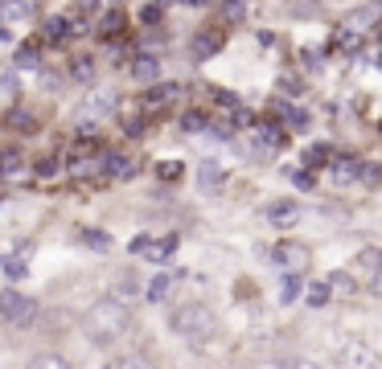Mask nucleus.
Masks as SVG:
<instances>
[{"label": "nucleus", "instance_id": "38", "mask_svg": "<svg viewBox=\"0 0 382 369\" xmlns=\"http://www.w3.org/2000/svg\"><path fill=\"white\" fill-rule=\"evenodd\" d=\"M358 181H366V185H379V181H382L379 164H362V177H358Z\"/></svg>", "mask_w": 382, "mask_h": 369}, {"label": "nucleus", "instance_id": "18", "mask_svg": "<svg viewBox=\"0 0 382 369\" xmlns=\"http://www.w3.org/2000/svg\"><path fill=\"white\" fill-rule=\"evenodd\" d=\"M198 177H202V185H206L210 193H218V189H222V181H226V177H222V168H218L214 160H202V168H198Z\"/></svg>", "mask_w": 382, "mask_h": 369}, {"label": "nucleus", "instance_id": "24", "mask_svg": "<svg viewBox=\"0 0 382 369\" xmlns=\"http://www.w3.org/2000/svg\"><path fill=\"white\" fill-rule=\"evenodd\" d=\"M0 271H4L8 279H16V283L29 275V267H25V259H21V255H4V259H0Z\"/></svg>", "mask_w": 382, "mask_h": 369}, {"label": "nucleus", "instance_id": "21", "mask_svg": "<svg viewBox=\"0 0 382 369\" xmlns=\"http://www.w3.org/2000/svg\"><path fill=\"white\" fill-rule=\"evenodd\" d=\"M107 369H160L152 357H144V353H128V357H115Z\"/></svg>", "mask_w": 382, "mask_h": 369}, {"label": "nucleus", "instance_id": "15", "mask_svg": "<svg viewBox=\"0 0 382 369\" xmlns=\"http://www.w3.org/2000/svg\"><path fill=\"white\" fill-rule=\"evenodd\" d=\"M173 288H177V275H156L152 283H148V304H165L169 296H173Z\"/></svg>", "mask_w": 382, "mask_h": 369}, {"label": "nucleus", "instance_id": "23", "mask_svg": "<svg viewBox=\"0 0 382 369\" xmlns=\"http://www.w3.org/2000/svg\"><path fill=\"white\" fill-rule=\"evenodd\" d=\"M329 160H333V148H329V144H317V148L305 152V164H309V168H329Z\"/></svg>", "mask_w": 382, "mask_h": 369}, {"label": "nucleus", "instance_id": "11", "mask_svg": "<svg viewBox=\"0 0 382 369\" xmlns=\"http://www.w3.org/2000/svg\"><path fill=\"white\" fill-rule=\"evenodd\" d=\"M263 218L272 222V226H296V218H300V205H296V197H284V201H272L267 209H263Z\"/></svg>", "mask_w": 382, "mask_h": 369}, {"label": "nucleus", "instance_id": "39", "mask_svg": "<svg viewBox=\"0 0 382 369\" xmlns=\"http://www.w3.org/2000/svg\"><path fill=\"white\" fill-rule=\"evenodd\" d=\"M366 288H370V296H379V300H382V267L370 275V279H366Z\"/></svg>", "mask_w": 382, "mask_h": 369}, {"label": "nucleus", "instance_id": "29", "mask_svg": "<svg viewBox=\"0 0 382 369\" xmlns=\"http://www.w3.org/2000/svg\"><path fill=\"white\" fill-rule=\"evenodd\" d=\"M8 127H16V131H29V127H33V115H29L25 107H12V111H8Z\"/></svg>", "mask_w": 382, "mask_h": 369}, {"label": "nucleus", "instance_id": "7", "mask_svg": "<svg viewBox=\"0 0 382 369\" xmlns=\"http://www.w3.org/2000/svg\"><path fill=\"white\" fill-rule=\"evenodd\" d=\"M181 94V86L177 82H165V86H152L144 99H140V115H148V119H156V115H165L169 107H173V99Z\"/></svg>", "mask_w": 382, "mask_h": 369}, {"label": "nucleus", "instance_id": "16", "mask_svg": "<svg viewBox=\"0 0 382 369\" xmlns=\"http://www.w3.org/2000/svg\"><path fill=\"white\" fill-rule=\"evenodd\" d=\"M70 29H74V25H70L66 16H49V21H45V41H53V45H62L66 37H74Z\"/></svg>", "mask_w": 382, "mask_h": 369}, {"label": "nucleus", "instance_id": "26", "mask_svg": "<svg viewBox=\"0 0 382 369\" xmlns=\"http://www.w3.org/2000/svg\"><path fill=\"white\" fill-rule=\"evenodd\" d=\"M305 300H309L313 308H325V304L333 300V296H329V283H325V279H321V283H309V288H305Z\"/></svg>", "mask_w": 382, "mask_h": 369}, {"label": "nucleus", "instance_id": "9", "mask_svg": "<svg viewBox=\"0 0 382 369\" xmlns=\"http://www.w3.org/2000/svg\"><path fill=\"white\" fill-rule=\"evenodd\" d=\"M128 74H132V82H156L160 78V58L156 53H136L128 62Z\"/></svg>", "mask_w": 382, "mask_h": 369}, {"label": "nucleus", "instance_id": "17", "mask_svg": "<svg viewBox=\"0 0 382 369\" xmlns=\"http://www.w3.org/2000/svg\"><path fill=\"white\" fill-rule=\"evenodd\" d=\"M325 283H329V296H354V292H358V279L346 275V271H333Z\"/></svg>", "mask_w": 382, "mask_h": 369}, {"label": "nucleus", "instance_id": "12", "mask_svg": "<svg viewBox=\"0 0 382 369\" xmlns=\"http://www.w3.org/2000/svg\"><path fill=\"white\" fill-rule=\"evenodd\" d=\"M358 177H362V160H354V156L329 160V181H333V185H354Z\"/></svg>", "mask_w": 382, "mask_h": 369}, {"label": "nucleus", "instance_id": "45", "mask_svg": "<svg viewBox=\"0 0 382 369\" xmlns=\"http://www.w3.org/2000/svg\"><path fill=\"white\" fill-rule=\"evenodd\" d=\"M379 70H382V58H379Z\"/></svg>", "mask_w": 382, "mask_h": 369}, {"label": "nucleus", "instance_id": "3", "mask_svg": "<svg viewBox=\"0 0 382 369\" xmlns=\"http://www.w3.org/2000/svg\"><path fill=\"white\" fill-rule=\"evenodd\" d=\"M33 316H37V300L33 296H25L16 288H4L0 292V320L8 329H25V325H33Z\"/></svg>", "mask_w": 382, "mask_h": 369}, {"label": "nucleus", "instance_id": "33", "mask_svg": "<svg viewBox=\"0 0 382 369\" xmlns=\"http://www.w3.org/2000/svg\"><path fill=\"white\" fill-rule=\"evenodd\" d=\"M82 242L95 246V251H107V246H111V238H107L103 230H82Z\"/></svg>", "mask_w": 382, "mask_h": 369}, {"label": "nucleus", "instance_id": "36", "mask_svg": "<svg viewBox=\"0 0 382 369\" xmlns=\"http://www.w3.org/2000/svg\"><path fill=\"white\" fill-rule=\"evenodd\" d=\"M0 94H4L8 103H12V99L21 94V86H16V78H12V74H0Z\"/></svg>", "mask_w": 382, "mask_h": 369}, {"label": "nucleus", "instance_id": "1", "mask_svg": "<svg viewBox=\"0 0 382 369\" xmlns=\"http://www.w3.org/2000/svg\"><path fill=\"white\" fill-rule=\"evenodd\" d=\"M128 329H132V312L119 300H99V304H91L82 312V337L91 345H99V349H107L119 337H128Z\"/></svg>", "mask_w": 382, "mask_h": 369}, {"label": "nucleus", "instance_id": "43", "mask_svg": "<svg viewBox=\"0 0 382 369\" xmlns=\"http://www.w3.org/2000/svg\"><path fill=\"white\" fill-rule=\"evenodd\" d=\"M181 4H189V8H202V4H206V0H181Z\"/></svg>", "mask_w": 382, "mask_h": 369}, {"label": "nucleus", "instance_id": "30", "mask_svg": "<svg viewBox=\"0 0 382 369\" xmlns=\"http://www.w3.org/2000/svg\"><path fill=\"white\" fill-rule=\"evenodd\" d=\"M115 111V94H99V103H86V115H111Z\"/></svg>", "mask_w": 382, "mask_h": 369}, {"label": "nucleus", "instance_id": "42", "mask_svg": "<svg viewBox=\"0 0 382 369\" xmlns=\"http://www.w3.org/2000/svg\"><path fill=\"white\" fill-rule=\"evenodd\" d=\"M292 369H321V366H317V361H296Z\"/></svg>", "mask_w": 382, "mask_h": 369}, {"label": "nucleus", "instance_id": "40", "mask_svg": "<svg viewBox=\"0 0 382 369\" xmlns=\"http://www.w3.org/2000/svg\"><path fill=\"white\" fill-rule=\"evenodd\" d=\"M37 173H41V177H53V173H58V164H53V160H41V164H37Z\"/></svg>", "mask_w": 382, "mask_h": 369}, {"label": "nucleus", "instance_id": "35", "mask_svg": "<svg viewBox=\"0 0 382 369\" xmlns=\"http://www.w3.org/2000/svg\"><path fill=\"white\" fill-rule=\"evenodd\" d=\"M156 177H160V181H177V177H181V164H177V160H165V164H156Z\"/></svg>", "mask_w": 382, "mask_h": 369}, {"label": "nucleus", "instance_id": "31", "mask_svg": "<svg viewBox=\"0 0 382 369\" xmlns=\"http://www.w3.org/2000/svg\"><path fill=\"white\" fill-rule=\"evenodd\" d=\"M37 66V49L33 45H21L16 49V70H33Z\"/></svg>", "mask_w": 382, "mask_h": 369}, {"label": "nucleus", "instance_id": "6", "mask_svg": "<svg viewBox=\"0 0 382 369\" xmlns=\"http://www.w3.org/2000/svg\"><path fill=\"white\" fill-rule=\"evenodd\" d=\"M333 369H382V357L370 345H346L333 357Z\"/></svg>", "mask_w": 382, "mask_h": 369}, {"label": "nucleus", "instance_id": "5", "mask_svg": "<svg viewBox=\"0 0 382 369\" xmlns=\"http://www.w3.org/2000/svg\"><path fill=\"white\" fill-rule=\"evenodd\" d=\"M272 259L280 263V271H305L313 255H309V246H305V242L284 238V242H276V246H272Z\"/></svg>", "mask_w": 382, "mask_h": 369}, {"label": "nucleus", "instance_id": "32", "mask_svg": "<svg viewBox=\"0 0 382 369\" xmlns=\"http://www.w3.org/2000/svg\"><path fill=\"white\" fill-rule=\"evenodd\" d=\"M288 181L300 185V189H313V185H317V181H313V168H288Z\"/></svg>", "mask_w": 382, "mask_h": 369}, {"label": "nucleus", "instance_id": "44", "mask_svg": "<svg viewBox=\"0 0 382 369\" xmlns=\"http://www.w3.org/2000/svg\"><path fill=\"white\" fill-rule=\"evenodd\" d=\"M82 4H95V0H82Z\"/></svg>", "mask_w": 382, "mask_h": 369}, {"label": "nucleus", "instance_id": "41", "mask_svg": "<svg viewBox=\"0 0 382 369\" xmlns=\"http://www.w3.org/2000/svg\"><path fill=\"white\" fill-rule=\"evenodd\" d=\"M8 41H12V33H8V29L0 25V45H8Z\"/></svg>", "mask_w": 382, "mask_h": 369}, {"label": "nucleus", "instance_id": "10", "mask_svg": "<svg viewBox=\"0 0 382 369\" xmlns=\"http://www.w3.org/2000/svg\"><path fill=\"white\" fill-rule=\"evenodd\" d=\"M99 173L103 177H115V181H128V177H136V160H128L123 152H103Z\"/></svg>", "mask_w": 382, "mask_h": 369}, {"label": "nucleus", "instance_id": "25", "mask_svg": "<svg viewBox=\"0 0 382 369\" xmlns=\"http://www.w3.org/2000/svg\"><path fill=\"white\" fill-rule=\"evenodd\" d=\"M296 296H305V283H300V271H288V279H284V292H280V304H292Z\"/></svg>", "mask_w": 382, "mask_h": 369}, {"label": "nucleus", "instance_id": "37", "mask_svg": "<svg viewBox=\"0 0 382 369\" xmlns=\"http://www.w3.org/2000/svg\"><path fill=\"white\" fill-rule=\"evenodd\" d=\"M160 12H165L160 4H144V8H140V21H144V25H156V21H160Z\"/></svg>", "mask_w": 382, "mask_h": 369}, {"label": "nucleus", "instance_id": "27", "mask_svg": "<svg viewBox=\"0 0 382 369\" xmlns=\"http://www.w3.org/2000/svg\"><path fill=\"white\" fill-rule=\"evenodd\" d=\"M25 369H70V361H66L62 353H41V357H33Z\"/></svg>", "mask_w": 382, "mask_h": 369}, {"label": "nucleus", "instance_id": "34", "mask_svg": "<svg viewBox=\"0 0 382 369\" xmlns=\"http://www.w3.org/2000/svg\"><path fill=\"white\" fill-rule=\"evenodd\" d=\"M123 136H132V140L144 136V119L140 115H123Z\"/></svg>", "mask_w": 382, "mask_h": 369}, {"label": "nucleus", "instance_id": "19", "mask_svg": "<svg viewBox=\"0 0 382 369\" xmlns=\"http://www.w3.org/2000/svg\"><path fill=\"white\" fill-rule=\"evenodd\" d=\"M33 12L29 0H0V21H25Z\"/></svg>", "mask_w": 382, "mask_h": 369}, {"label": "nucleus", "instance_id": "20", "mask_svg": "<svg viewBox=\"0 0 382 369\" xmlns=\"http://www.w3.org/2000/svg\"><path fill=\"white\" fill-rule=\"evenodd\" d=\"M21 164H25V152L21 148H0V177L21 173Z\"/></svg>", "mask_w": 382, "mask_h": 369}, {"label": "nucleus", "instance_id": "13", "mask_svg": "<svg viewBox=\"0 0 382 369\" xmlns=\"http://www.w3.org/2000/svg\"><path fill=\"white\" fill-rule=\"evenodd\" d=\"M255 148H259V152H267V156H272V152H280V148H284V131H280V127H272V123H259V127H255Z\"/></svg>", "mask_w": 382, "mask_h": 369}, {"label": "nucleus", "instance_id": "2", "mask_svg": "<svg viewBox=\"0 0 382 369\" xmlns=\"http://www.w3.org/2000/svg\"><path fill=\"white\" fill-rule=\"evenodd\" d=\"M169 329H173L185 345L198 349V345H206V341L218 333V316H214L210 304H198V300H193V304H181V308L169 316Z\"/></svg>", "mask_w": 382, "mask_h": 369}, {"label": "nucleus", "instance_id": "22", "mask_svg": "<svg viewBox=\"0 0 382 369\" xmlns=\"http://www.w3.org/2000/svg\"><path fill=\"white\" fill-rule=\"evenodd\" d=\"M70 78H74V82H91V78H95V58H86V53L74 58V62H70Z\"/></svg>", "mask_w": 382, "mask_h": 369}, {"label": "nucleus", "instance_id": "28", "mask_svg": "<svg viewBox=\"0 0 382 369\" xmlns=\"http://www.w3.org/2000/svg\"><path fill=\"white\" fill-rule=\"evenodd\" d=\"M181 127L198 136V131H206V127H210V115H206V111H185V115H181Z\"/></svg>", "mask_w": 382, "mask_h": 369}, {"label": "nucleus", "instance_id": "14", "mask_svg": "<svg viewBox=\"0 0 382 369\" xmlns=\"http://www.w3.org/2000/svg\"><path fill=\"white\" fill-rule=\"evenodd\" d=\"M123 29H128V16H123L119 8H111V12H103V16H99V37L115 41V37H119Z\"/></svg>", "mask_w": 382, "mask_h": 369}, {"label": "nucleus", "instance_id": "8", "mask_svg": "<svg viewBox=\"0 0 382 369\" xmlns=\"http://www.w3.org/2000/svg\"><path fill=\"white\" fill-rule=\"evenodd\" d=\"M222 45H226V33H222V29H202V33L193 37V45H189V49H193V58H198V62H206V58H214Z\"/></svg>", "mask_w": 382, "mask_h": 369}, {"label": "nucleus", "instance_id": "4", "mask_svg": "<svg viewBox=\"0 0 382 369\" xmlns=\"http://www.w3.org/2000/svg\"><path fill=\"white\" fill-rule=\"evenodd\" d=\"M128 251H132L136 259H144V263H169L173 251H177V238H173V234H165V238H132Z\"/></svg>", "mask_w": 382, "mask_h": 369}]
</instances>
